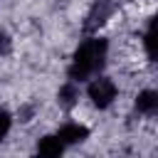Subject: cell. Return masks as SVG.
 <instances>
[{"label": "cell", "instance_id": "obj_9", "mask_svg": "<svg viewBox=\"0 0 158 158\" xmlns=\"http://www.w3.org/2000/svg\"><path fill=\"white\" fill-rule=\"evenodd\" d=\"M10 114L7 111H0V138H5V133L10 131Z\"/></svg>", "mask_w": 158, "mask_h": 158}, {"label": "cell", "instance_id": "obj_8", "mask_svg": "<svg viewBox=\"0 0 158 158\" xmlns=\"http://www.w3.org/2000/svg\"><path fill=\"white\" fill-rule=\"evenodd\" d=\"M143 44H146L148 57L153 59V57H156V52H153V32H151V25H148V30H146V35H143Z\"/></svg>", "mask_w": 158, "mask_h": 158}, {"label": "cell", "instance_id": "obj_4", "mask_svg": "<svg viewBox=\"0 0 158 158\" xmlns=\"http://www.w3.org/2000/svg\"><path fill=\"white\" fill-rule=\"evenodd\" d=\"M59 141L64 143V146H69V143H79V141H84L86 136H89V131H86V126H79V123H67V126H62L59 128Z\"/></svg>", "mask_w": 158, "mask_h": 158}, {"label": "cell", "instance_id": "obj_3", "mask_svg": "<svg viewBox=\"0 0 158 158\" xmlns=\"http://www.w3.org/2000/svg\"><path fill=\"white\" fill-rule=\"evenodd\" d=\"M114 12V2L111 0H94L89 15H86V22H84V32H96Z\"/></svg>", "mask_w": 158, "mask_h": 158}, {"label": "cell", "instance_id": "obj_1", "mask_svg": "<svg viewBox=\"0 0 158 158\" xmlns=\"http://www.w3.org/2000/svg\"><path fill=\"white\" fill-rule=\"evenodd\" d=\"M106 49H109L106 40H99V37L81 42L72 59V67H69L72 81H84V79H91L94 74H99L101 67L106 64Z\"/></svg>", "mask_w": 158, "mask_h": 158}, {"label": "cell", "instance_id": "obj_5", "mask_svg": "<svg viewBox=\"0 0 158 158\" xmlns=\"http://www.w3.org/2000/svg\"><path fill=\"white\" fill-rule=\"evenodd\" d=\"M64 151V143L59 141V136H44V138H40V143H37V153L40 156H59Z\"/></svg>", "mask_w": 158, "mask_h": 158}, {"label": "cell", "instance_id": "obj_7", "mask_svg": "<svg viewBox=\"0 0 158 158\" xmlns=\"http://www.w3.org/2000/svg\"><path fill=\"white\" fill-rule=\"evenodd\" d=\"M136 109H138L141 114H156V109H158V94L151 91V89L141 91L138 99H136Z\"/></svg>", "mask_w": 158, "mask_h": 158}, {"label": "cell", "instance_id": "obj_2", "mask_svg": "<svg viewBox=\"0 0 158 158\" xmlns=\"http://www.w3.org/2000/svg\"><path fill=\"white\" fill-rule=\"evenodd\" d=\"M89 99L94 101V106L99 109H106L114 99H116V84L106 77H96L91 84H89Z\"/></svg>", "mask_w": 158, "mask_h": 158}, {"label": "cell", "instance_id": "obj_6", "mask_svg": "<svg viewBox=\"0 0 158 158\" xmlns=\"http://www.w3.org/2000/svg\"><path fill=\"white\" fill-rule=\"evenodd\" d=\"M57 99H59V106H62V109H67V111L74 109V104H77V99H79V89H77V84H74V81L64 84V86L59 89Z\"/></svg>", "mask_w": 158, "mask_h": 158}, {"label": "cell", "instance_id": "obj_10", "mask_svg": "<svg viewBox=\"0 0 158 158\" xmlns=\"http://www.w3.org/2000/svg\"><path fill=\"white\" fill-rule=\"evenodd\" d=\"M7 52H10V40H7V35L0 32V54H7Z\"/></svg>", "mask_w": 158, "mask_h": 158}]
</instances>
